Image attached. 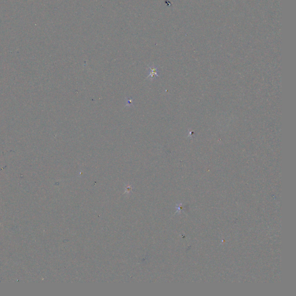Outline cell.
<instances>
[{
  "label": "cell",
  "mask_w": 296,
  "mask_h": 296,
  "mask_svg": "<svg viewBox=\"0 0 296 296\" xmlns=\"http://www.w3.org/2000/svg\"><path fill=\"white\" fill-rule=\"evenodd\" d=\"M148 76L147 77V79L149 81H153L158 76V67L154 65H151L148 67Z\"/></svg>",
  "instance_id": "6da1fadb"
},
{
  "label": "cell",
  "mask_w": 296,
  "mask_h": 296,
  "mask_svg": "<svg viewBox=\"0 0 296 296\" xmlns=\"http://www.w3.org/2000/svg\"><path fill=\"white\" fill-rule=\"evenodd\" d=\"M127 102H127L128 105H131V104H132V100H127Z\"/></svg>",
  "instance_id": "7a4b0ae2"
}]
</instances>
